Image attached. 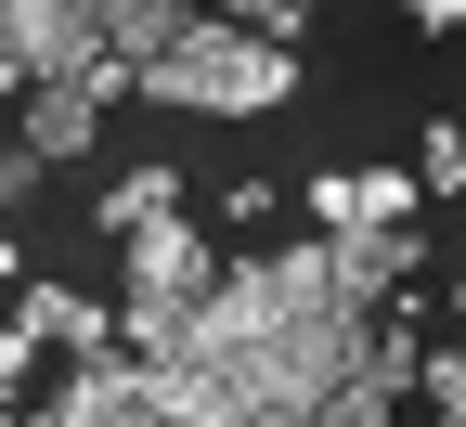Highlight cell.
Wrapping results in <instances>:
<instances>
[{"instance_id": "cell-17", "label": "cell", "mask_w": 466, "mask_h": 427, "mask_svg": "<svg viewBox=\"0 0 466 427\" xmlns=\"http://www.w3.org/2000/svg\"><path fill=\"white\" fill-rule=\"evenodd\" d=\"M0 427H39V414H26V402H0Z\"/></svg>"}, {"instance_id": "cell-1", "label": "cell", "mask_w": 466, "mask_h": 427, "mask_svg": "<svg viewBox=\"0 0 466 427\" xmlns=\"http://www.w3.org/2000/svg\"><path fill=\"white\" fill-rule=\"evenodd\" d=\"M143 104H182V117H272L285 91H299V52L259 39V26H233V14H195L168 52H143L130 66Z\"/></svg>"}, {"instance_id": "cell-3", "label": "cell", "mask_w": 466, "mask_h": 427, "mask_svg": "<svg viewBox=\"0 0 466 427\" xmlns=\"http://www.w3.org/2000/svg\"><path fill=\"white\" fill-rule=\"evenodd\" d=\"M116 247H130V298H156V311H195V298H208V272H220V247H208L182 208H168V220H143V233H116Z\"/></svg>"}, {"instance_id": "cell-14", "label": "cell", "mask_w": 466, "mask_h": 427, "mask_svg": "<svg viewBox=\"0 0 466 427\" xmlns=\"http://www.w3.org/2000/svg\"><path fill=\"white\" fill-rule=\"evenodd\" d=\"M26 181H39V156H26V143H0V208L26 195Z\"/></svg>"}, {"instance_id": "cell-12", "label": "cell", "mask_w": 466, "mask_h": 427, "mask_svg": "<svg viewBox=\"0 0 466 427\" xmlns=\"http://www.w3.org/2000/svg\"><path fill=\"white\" fill-rule=\"evenodd\" d=\"M453 181H466V130L441 117V130H428V156H415V195H453Z\"/></svg>"}, {"instance_id": "cell-13", "label": "cell", "mask_w": 466, "mask_h": 427, "mask_svg": "<svg viewBox=\"0 0 466 427\" xmlns=\"http://www.w3.org/2000/svg\"><path fill=\"white\" fill-rule=\"evenodd\" d=\"M26 362H39V337H26V311L0 324V389H26Z\"/></svg>"}, {"instance_id": "cell-7", "label": "cell", "mask_w": 466, "mask_h": 427, "mask_svg": "<svg viewBox=\"0 0 466 427\" xmlns=\"http://www.w3.org/2000/svg\"><path fill=\"white\" fill-rule=\"evenodd\" d=\"M91 130H104V104H91L78 78H26V156H39V168L91 156Z\"/></svg>"}, {"instance_id": "cell-10", "label": "cell", "mask_w": 466, "mask_h": 427, "mask_svg": "<svg viewBox=\"0 0 466 427\" xmlns=\"http://www.w3.org/2000/svg\"><path fill=\"white\" fill-rule=\"evenodd\" d=\"M168 208H182V168H130V181H104V233H143V220H168Z\"/></svg>"}, {"instance_id": "cell-15", "label": "cell", "mask_w": 466, "mask_h": 427, "mask_svg": "<svg viewBox=\"0 0 466 427\" xmlns=\"http://www.w3.org/2000/svg\"><path fill=\"white\" fill-rule=\"evenodd\" d=\"M401 14H415L428 39H453V26H466V0H401Z\"/></svg>"}, {"instance_id": "cell-9", "label": "cell", "mask_w": 466, "mask_h": 427, "mask_svg": "<svg viewBox=\"0 0 466 427\" xmlns=\"http://www.w3.org/2000/svg\"><path fill=\"white\" fill-rule=\"evenodd\" d=\"M91 26H104L116 66H143V52H168V39L195 26V0H91Z\"/></svg>"}, {"instance_id": "cell-4", "label": "cell", "mask_w": 466, "mask_h": 427, "mask_svg": "<svg viewBox=\"0 0 466 427\" xmlns=\"http://www.w3.org/2000/svg\"><path fill=\"white\" fill-rule=\"evenodd\" d=\"M415 220H376V233H324V285L350 298V311H389L401 285H415Z\"/></svg>"}, {"instance_id": "cell-6", "label": "cell", "mask_w": 466, "mask_h": 427, "mask_svg": "<svg viewBox=\"0 0 466 427\" xmlns=\"http://www.w3.org/2000/svg\"><path fill=\"white\" fill-rule=\"evenodd\" d=\"M428 195H415V168H324L311 181V220L324 233H376V220H415Z\"/></svg>"}, {"instance_id": "cell-11", "label": "cell", "mask_w": 466, "mask_h": 427, "mask_svg": "<svg viewBox=\"0 0 466 427\" xmlns=\"http://www.w3.org/2000/svg\"><path fill=\"white\" fill-rule=\"evenodd\" d=\"M401 389H415L441 427H466V362H453V350H415V376H401Z\"/></svg>"}, {"instance_id": "cell-8", "label": "cell", "mask_w": 466, "mask_h": 427, "mask_svg": "<svg viewBox=\"0 0 466 427\" xmlns=\"http://www.w3.org/2000/svg\"><path fill=\"white\" fill-rule=\"evenodd\" d=\"M26 337L66 350V362H104V350H116V311H104V298H78V285H26Z\"/></svg>"}, {"instance_id": "cell-2", "label": "cell", "mask_w": 466, "mask_h": 427, "mask_svg": "<svg viewBox=\"0 0 466 427\" xmlns=\"http://www.w3.org/2000/svg\"><path fill=\"white\" fill-rule=\"evenodd\" d=\"M0 52H14V78H91L104 26H91V0H0Z\"/></svg>"}, {"instance_id": "cell-5", "label": "cell", "mask_w": 466, "mask_h": 427, "mask_svg": "<svg viewBox=\"0 0 466 427\" xmlns=\"http://www.w3.org/2000/svg\"><path fill=\"white\" fill-rule=\"evenodd\" d=\"M39 427H156V389H143V362H130V350H104V362H78V376L52 389Z\"/></svg>"}, {"instance_id": "cell-16", "label": "cell", "mask_w": 466, "mask_h": 427, "mask_svg": "<svg viewBox=\"0 0 466 427\" xmlns=\"http://www.w3.org/2000/svg\"><path fill=\"white\" fill-rule=\"evenodd\" d=\"M247 427H324L311 402H247Z\"/></svg>"}]
</instances>
